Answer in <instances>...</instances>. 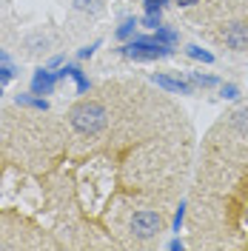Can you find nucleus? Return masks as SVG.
Masks as SVG:
<instances>
[{
  "label": "nucleus",
  "mask_w": 248,
  "mask_h": 251,
  "mask_svg": "<svg viewBox=\"0 0 248 251\" xmlns=\"http://www.w3.org/2000/svg\"><path fill=\"white\" fill-rule=\"evenodd\" d=\"M106 117L109 114H106V109L97 100H83V103H77L74 109L69 111V123L80 134H97L106 126Z\"/></svg>",
  "instance_id": "nucleus-1"
},
{
  "label": "nucleus",
  "mask_w": 248,
  "mask_h": 251,
  "mask_svg": "<svg viewBox=\"0 0 248 251\" xmlns=\"http://www.w3.org/2000/svg\"><path fill=\"white\" fill-rule=\"evenodd\" d=\"M117 51L123 57H131V60H160V57H169L171 54V46H163L151 34V37H131Z\"/></svg>",
  "instance_id": "nucleus-2"
},
{
  "label": "nucleus",
  "mask_w": 248,
  "mask_h": 251,
  "mask_svg": "<svg viewBox=\"0 0 248 251\" xmlns=\"http://www.w3.org/2000/svg\"><path fill=\"white\" fill-rule=\"evenodd\" d=\"M128 226H131V234L137 237V240H151V237H157L166 228V220H163L160 211L143 208V211H134V214H131Z\"/></svg>",
  "instance_id": "nucleus-3"
},
{
  "label": "nucleus",
  "mask_w": 248,
  "mask_h": 251,
  "mask_svg": "<svg viewBox=\"0 0 248 251\" xmlns=\"http://www.w3.org/2000/svg\"><path fill=\"white\" fill-rule=\"evenodd\" d=\"M223 43L231 49V51H246L248 49V23H243V20L228 23L223 29Z\"/></svg>",
  "instance_id": "nucleus-4"
},
{
  "label": "nucleus",
  "mask_w": 248,
  "mask_h": 251,
  "mask_svg": "<svg viewBox=\"0 0 248 251\" xmlns=\"http://www.w3.org/2000/svg\"><path fill=\"white\" fill-rule=\"evenodd\" d=\"M57 72L54 69H49V66H43V69H37L34 75H31V92L40 94V97H46V94H54V89H57Z\"/></svg>",
  "instance_id": "nucleus-5"
},
{
  "label": "nucleus",
  "mask_w": 248,
  "mask_h": 251,
  "mask_svg": "<svg viewBox=\"0 0 248 251\" xmlns=\"http://www.w3.org/2000/svg\"><path fill=\"white\" fill-rule=\"evenodd\" d=\"M151 80H154L157 86H163L166 92L171 94H194V83L191 80H183V77H171V75H163V72H157V75H151Z\"/></svg>",
  "instance_id": "nucleus-6"
},
{
  "label": "nucleus",
  "mask_w": 248,
  "mask_h": 251,
  "mask_svg": "<svg viewBox=\"0 0 248 251\" xmlns=\"http://www.w3.org/2000/svg\"><path fill=\"white\" fill-rule=\"evenodd\" d=\"M140 29V17H134V15H128V17H123L120 20V26L114 29V37L120 40V43H125V40H131L134 37V31Z\"/></svg>",
  "instance_id": "nucleus-7"
},
{
  "label": "nucleus",
  "mask_w": 248,
  "mask_h": 251,
  "mask_svg": "<svg viewBox=\"0 0 248 251\" xmlns=\"http://www.w3.org/2000/svg\"><path fill=\"white\" fill-rule=\"evenodd\" d=\"M15 103L17 106H26V109H34V111H46L49 109V100L46 97H40V94H15Z\"/></svg>",
  "instance_id": "nucleus-8"
},
{
  "label": "nucleus",
  "mask_w": 248,
  "mask_h": 251,
  "mask_svg": "<svg viewBox=\"0 0 248 251\" xmlns=\"http://www.w3.org/2000/svg\"><path fill=\"white\" fill-rule=\"evenodd\" d=\"M154 37L163 43V46H171V49L180 43V34H177V29H171V26H166V23L154 29Z\"/></svg>",
  "instance_id": "nucleus-9"
},
{
  "label": "nucleus",
  "mask_w": 248,
  "mask_h": 251,
  "mask_svg": "<svg viewBox=\"0 0 248 251\" xmlns=\"http://www.w3.org/2000/svg\"><path fill=\"white\" fill-rule=\"evenodd\" d=\"M188 80H191L197 89H214V86H220V80L214 77V75H202V72H188Z\"/></svg>",
  "instance_id": "nucleus-10"
},
{
  "label": "nucleus",
  "mask_w": 248,
  "mask_h": 251,
  "mask_svg": "<svg viewBox=\"0 0 248 251\" xmlns=\"http://www.w3.org/2000/svg\"><path fill=\"white\" fill-rule=\"evenodd\" d=\"M72 3L83 15H100L103 12V0H72Z\"/></svg>",
  "instance_id": "nucleus-11"
},
{
  "label": "nucleus",
  "mask_w": 248,
  "mask_h": 251,
  "mask_svg": "<svg viewBox=\"0 0 248 251\" xmlns=\"http://www.w3.org/2000/svg\"><path fill=\"white\" fill-rule=\"evenodd\" d=\"M26 49H29V54L46 51V49H49V37L43 34V31H37V34H31L29 40H26Z\"/></svg>",
  "instance_id": "nucleus-12"
},
{
  "label": "nucleus",
  "mask_w": 248,
  "mask_h": 251,
  "mask_svg": "<svg viewBox=\"0 0 248 251\" xmlns=\"http://www.w3.org/2000/svg\"><path fill=\"white\" fill-rule=\"evenodd\" d=\"M186 54L191 57V60H200V63H214V54H211L208 49L197 46V43H191V46H186Z\"/></svg>",
  "instance_id": "nucleus-13"
},
{
  "label": "nucleus",
  "mask_w": 248,
  "mask_h": 251,
  "mask_svg": "<svg viewBox=\"0 0 248 251\" xmlns=\"http://www.w3.org/2000/svg\"><path fill=\"white\" fill-rule=\"evenodd\" d=\"M140 26H146V29L154 31L157 26H163V12H146V17L140 20Z\"/></svg>",
  "instance_id": "nucleus-14"
},
{
  "label": "nucleus",
  "mask_w": 248,
  "mask_h": 251,
  "mask_svg": "<svg viewBox=\"0 0 248 251\" xmlns=\"http://www.w3.org/2000/svg\"><path fill=\"white\" fill-rule=\"evenodd\" d=\"M220 97H223V100H237V97H240V86L223 83V86H220Z\"/></svg>",
  "instance_id": "nucleus-15"
},
{
  "label": "nucleus",
  "mask_w": 248,
  "mask_h": 251,
  "mask_svg": "<svg viewBox=\"0 0 248 251\" xmlns=\"http://www.w3.org/2000/svg\"><path fill=\"white\" fill-rule=\"evenodd\" d=\"M15 75H17L15 66H12V63H3V66H0V86H6L9 80H15Z\"/></svg>",
  "instance_id": "nucleus-16"
},
{
  "label": "nucleus",
  "mask_w": 248,
  "mask_h": 251,
  "mask_svg": "<svg viewBox=\"0 0 248 251\" xmlns=\"http://www.w3.org/2000/svg\"><path fill=\"white\" fill-rule=\"evenodd\" d=\"M97 49H100V40H94V43H89V46H83L77 51V60H89V57H94Z\"/></svg>",
  "instance_id": "nucleus-17"
},
{
  "label": "nucleus",
  "mask_w": 248,
  "mask_h": 251,
  "mask_svg": "<svg viewBox=\"0 0 248 251\" xmlns=\"http://www.w3.org/2000/svg\"><path fill=\"white\" fill-rule=\"evenodd\" d=\"M169 3H171V0H143L146 12H163V9H166Z\"/></svg>",
  "instance_id": "nucleus-18"
},
{
  "label": "nucleus",
  "mask_w": 248,
  "mask_h": 251,
  "mask_svg": "<svg viewBox=\"0 0 248 251\" xmlns=\"http://www.w3.org/2000/svg\"><path fill=\"white\" fill-rule=\"evenodd\" d=\"M183 220H186V205L180 203V208L174 211V223H171V228H174V231H180V226H183Z\"/></svg>",
  "instance_id": "nucleus-19"
},
{
  "label": "nucleus",
  "mask_w": 248,
  "mask_h": 251,
  "mask_svg": "<svg viewBox=\"0 0 248 251\" xmlns=\"http://www.w3.org/2000/svg\"><path fill=\"white\" fill-rule=\"evenodd\" d=\"M63 63H66V57H63V54H54V57L49 60V69H54V72H57V69H60Z\"/></svg>",
  "instance_id": "nucleus-20"
},
{
  "label": "nucleus",
  "mask_w": 248,
  "mask_h": 251,
  "mask_svg": "<svg viewBox=\"0 0 248 251\" xmlns=\"http://www.w3.org/2000/svg\"><path fill=\"white\" fill-rule=\"evenodd\" d=\"M169 249H171V251H180V249H183V240H171Z\"/></svg>",
  "instance_id": "nucleus-21"
},
{
  "label": "nucleus",
  "mask_w": 248,
  "mask_h": 251,
  "mask_svg": "<svg viewBox=\"0 0 248 251\" xmlns=\"http://www.w3.org/2000/svg\"><path fill=\"white\" fill-rule=\"evenodd\" d=\"M177 6H194V3H200V0H174Z\"/></svg>",
  "instance_id": "nucleus-22"
},
{
  "label": "nucleus",
  "mask_w": 248,
  "mask_h": 251,
  "mask_svg": "<svg viewBox=\"0 0 248 251\" xmlns=\"http://www.w3.org/2000/svg\"><path fill=\"white\" fill-rule=\"evenodd\" d=\"M3 63H12L9 60V54H6V49H0V66H3Z\"/></svg>",
  "instance_id": "nucleus-23"
},
{
  "label": "nucleus",
  "mask_w": 248,
  "mask_h": 251,
  "mask_svg": "<svg viewBox=\"0 0 248 251\" xmlns=\"http://www.w3.org/2000/svg\"><path fill=\"white\" fill-rule=\"evenodd\" d=\"M0 97H3V86H0Z\"/></svg>",
  "instance_id": "nucleus-24"
}]
</instances>
